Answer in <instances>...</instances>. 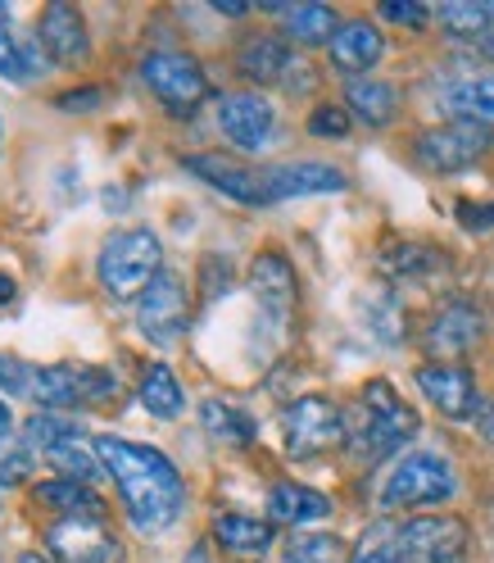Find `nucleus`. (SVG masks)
<instances>
[{"label": "nucleus", "mask_w": 494, "mask_h": 563, "mask_svg": "<svg viewBox=\"0 0 494 563\" xmlns=\"http://www.w3.org/2000/svg\"><path fill=\"white\" fill-rule=\"evenodd\" d=\"M96 454H100L104 473L114 477L123 509L141 537L168 532V527L182 518L187 486H182V473L172 468L168 454H159L155 445L123 441V437H96Z\"/></svg>", "instance_id": "1"}, {"label": "nucleus", "mask_w": 494, "mask_h": 563, "mask_svg": "<svg viewBox=\"0 0 494 563\" xmlns=\"http://www.w3.org/2000/svg\"><path fill=\"white\" fill-rule=\"evenodd\" d=\"M417 437V413L395 396L391 382H368L359 400V422H349V454L359 464H377L385 454L404 450Z\"/></svg>", "instance_id": "2"}, {"label": "nucleus", "mask_w": 494, "mask_h": 563, "mask_svg": "<svg viewBox=\"0 0 494 563\" xmlns=\"http://www.w3.org/2000/svg\"><path fill=\"white\" fill-rule=\"evenodd\" d=\"M96 273H100V287L114 300H132V296L141 300V291L164 273V245L150 228H123L114 236H104Z\"/></svg>", "instance_id": "3"}, {"label": "nucleus", "mask_w": 494, "mask_h": 563, "mask_svg": "<svg viewBox=\"0 0 494 563\" xmlns=\"http://www.w3.org/2000/svg\"><path fill=\"white\" fill-rule=\"evenodd\" d=\"M458 477L453 464L436 450H413L395 464V473L381 486V509H422V505H445L453 500Z\"/></svg>", "instance_id": "4"}, {"label": "nucleus", "mask_w": 494, "mask_h": 563, "mask_svg": "<svg viewBox=\"0 0 494 563\" xmlns=\"http://www.w3.org/2000/svg\"><path fill=\"white\" fill-rule=\"evenodd\" d=\"M141 82H146L155 91V100L164 104L168 114H178V119H191L200 110V100L209 96L204 68L187 51H155V55H146V59H141Z\"/></svg>", "instance_id": "5"}, {"label": "nucleus", "mask_w": 494, "mask_h": 563, "mask_svg": "<svg viewBox=\"0 0 494 563\" xmlns=\"http://www.w3.org/2000/svg\"><path fill=\"white\" fill-rule=\"evenodd\" d=\"M281 432H287L291 460H317V454L345 445L349 422L327 396H300L287 413H281Z\"/></svg>", "instance_id": "6"}, {"label": "nucleus", "mask_w": 494, "mask_h": 563, "mask_svg": "<svg viewBox=\"0 0 494 563\" xmlns=\"http://www.w3.org/2000/svg\"><path fill=\"white\" fill-rule=\"evenodd\" d=\"M119 391V377L96 364H46L32 377V400L46 413L74 409V405H100Z\"/></svg>", "instance_id": "7"}, {"label": "nucleus", "mask_w": 494, "mask_h": 563, "mask_svg": "<svg viewBox=\"0 0 494 563\" xmlns=\"http://www.w3.org/2000/svg\"><path fill=\"white\" fill-rule=\"evenodd\" d=\"M485 151H490V128H481L472 119H449L440 128H427L413 146L417 164L431 173H463L476 159H485Z\"/></svg>", "instance_id": "8"}, {"label": "nucleus", "mask_w": 494, "mask_h": 563, "mask_svg": "<svg viewBox=\"0 0 494 563\" xmlns=\"http://www.w3.org/2000/svg\"><path fill=\"white\" fill-rule=\"evenodd\" d=\"M468 522L463 518H408L400 522V559L404 563H468Z\"/></svg>", "instance_id": "9"}, {"label": "nucleus", "mask_w": 494, "mask_h": 563, "mask_svg": "<svg viewBox=\"0 0 494 563\" xmlns=\"http://www.w3.org/2000/svg\"><path fill=\"white\" fill-rule=\"evenodd\" d=\"M187 319H191V300H187L182 277L164 268V273L150 282V287L141 291V300H136V323H141V332H146V341L172 345V341H182Z\"/></svg>", "instance_id": "10"}, {"label": "nucleus", "mask_w": 494, "mask_h": 563, "mask_svg": "<svg viewBox=\"0 0 494 563\" xmlns=\"http://www.w3.org/2000/svg\"><path fill=\"white\" fill-rule=\"evenodd\" d=\"M46 545L59 563H123L119 537L100 518H59V522H50Z\"/></svg>", "instance_id": "11"}, {"label": "nucleus", "mask_w": 494, "mask_h": 563, "mask_svg": "<svg viewBox=\"0 0 494 563\" xmlns=\"http://www.w3.org/2000/svg\"><path fill=\"white\" fill-rule=\"evenodd\" d=\"M218 128L236 151H263L277 132V110L255 91H232L218 100Z\"/></svg>", "instance_id": "12"}, {"label": "nucleus", "mask_w": 494, "mask_h": 563, "mask_svg": "<svg viewBox=\"0 0 494 563\" xmlns=\"http://www.w3.org/2000/svg\"><path fill=\"white\" fill-rule=\"evenodd\" d=\"M417 391L427 396L445 418H481L485 400L476 391V377L463 364H422Z\"/></svg>", "instance_id": "13"}, {"label": "nucleus", "mask_w": 494, "mask_h": 563, "mask_svg": "<svg viewBox=\"0 0 494 563\" xmlns=\"http://www.w3.org/2000/svg\"><path fill=\"white\" fill-rule=\"evenodd\" d=\"M263 178V200H295V196H336L349 187V178L336 164L323 159H300V164H272L259 173Z\"/></svg>", "instance_id": "14"}, {"label": "nucleus", "mask_w": 494, "mask_h": 563, "mask_svg": "<svg viewBox=\"0 0 494 563\" xmlns=\"http://www.w3.org/2000/svg\"><path fill=\"white\" fill-rule=\"evenodd\" d=\"M481 336H485V313L476 305H468V300H449V305L436 309V319H431V328H427L422 341H427L431 355L458 360V355H468Z\"/></svg>", "instance_id": "15"}, {"label": "nucleus", "mask_w": 494, "mask_h": 563, "mask_svg": "<svg viewBox=\"0 0 494 563\" xmlns=\"http://www.w3.org/2000/svg\"><path fill=\"white\" fill-rule=\"evenodd\" d=\"M37 46L55 64H82L91 42H87V19L78 14V5H68V0L46 5L42 19H37Z\"/></svg>", "instance_id": "16"}, {"label": "nucleus", "mask_w": 494, "mask_h": 563, "mask_svg": "<svg viewBox=\"0 0 494 563\" xmlns=\"http://www.w3.org/2000/svg\"><path fill=\"white\" fill-rule=\"evenodd\" d=\"M187 173H195V178L209 183L214 191L232 196L236 205H268L263 200V178L255 168L236 164L232 155H187Z\"/></svg>", "instance_id": "17"}, {"label": "nucleus", "mask_w": 494, "mask_h": 563, "mask_svg": "<svg viewBox=\"0 0 494 563\" xmlns=\"http://www.w3.org/2000/svg\"><path fill=\"white\" fill-rule=\"evenodd\" d=\"M250 291L259 300V309L268 313L272 323H287L291 319V309H295V268L281 260L277 251H263L250 268Z\"/></svg>", "instance_id": "18"}, {"label": "nucleus", "mask_w": 494, "mask_h": 563, "mask_svg": "<svg viewBox=\"0 0 494 563\" xmlns=\"http://www.w3.org/2000/svg\"><path fill=\"white\" fill-rule=\"evenodd\" d=\"M327 51H332V64L340 74H368V68H377V59L385 55V37L368 19H345Z\"/></svg>", "instance_id": "19"}, {"label": "nucleus", "mask_w": 494, "mask_h": 563, "mask_svg": "<svg viewBox=\"0 0 494 563\" xmlns=\"http://www.w3.org/2000/svg\"><path fill=\"white\" fill-rule=\"evenodd\" d=\"M323 518H332V500L323 496V490L300 486V482H277L268 490V522L308 527V522H323Z\"/></svg>", "instance_id": "20"}, {"label": "nucleus", "mask_w": 494, "mask_h": 563, "mask_svg": "<svg viewBox=\"0 0 494 563\" xmlns=\"http://www.w3.org/2000/svg\"><path fill=\"white\" fill-rule=\"evenodd\" d=\"M291 64H295L291 46L281 42V37H272V32L245 37V46L236 51V68H240V74L250 78V82H287Z\"/></svg>", "instance_id": "21"}, {"label": "nucleus", "mask_w": 494, "mask_h": 563, "mask_svg": "<svg viewBox=\"0 0 494 563\" xmlns=\"http://www.w3.org/2000/svg\"><path fill=\"white\" fill-rule=\"evenodd\" d=\"M345 110L368 128H385L400 114V91L391 82H381V78H355L345 91Z\"/></svg>", "instance_id": "22"}, {"label": "nucleus", "mask_w": 494, "mask_h": 563, "mask_svg": "<svg viewBox=\"0 0 494 563\" xmlns=\"http://www.w3.org/2000/svg\"><path fill=\"white\" fill-rule=\"evenodd\" d=\"M37 505L42 509H55L59 518H100L104 514V500L87 482H68V477H55V482H42L37 486Z\"/></svg>", "instance_id": "23"}, {"label": "nucleus", "mask_w": 494, "mask_h": 563, "mask_svg": "<svg viewBox=\"0 0 494 563\" xmlns=\"http://www.w3.org/2000/svg\"><path fill=\"white\" fill-rule=\"evenodd\" d=\"M281 23H287V37L300 42V46H332V37L340 32V14L332 5H287V14H281Z\"/></svg>", "instance_id": "24"}, {"label": "nucleus", "mask_w": 494, "mask_h": 563, "mask_svg": "<svg viewBox=\"0 0 494 563\" xmlns=\"http://www.w3.org/2000/svg\"><path fill=\"white\" fill-rule=\"evenodd\" d=\"M136 396H141V409H146L150 418H164V422L187 409V396H182V386H178V377H172L168 364H150L146 377H141Z\"/></svg>", "instance_id": "25"}, {"label": "nucleus", "mask_w": 494, "mask_h": 563, "mask_svg": "<svg viewBox=\"0 0 494 563\" xmlns=\"http://www.w3.org/2000/svg\"><path fill=\"white\" fill-rule=\"evenodd\" d=\"M214 537L232 554H263L272 545V522L245 518V514H223V518H214Z\"/></svg>", "instance_id": "26"}, {"label": "nucleus", "mask_w": 494, "mask_h": 563, "mask_svg": "<svg viewBox=\"0 0 494 563\" xmlns=\"http://www.w3.org/2000/svg\"><path fill=\"white\" fill-rule=\"evenodd\" d=\"M445 110L453 119H472L481 128H494V74L490 78H468V82H453L445 91Z\"/></svg>", "instance_id": "27"}, {"label": "nucleus", "mask_w": 494, "mask_h": 563, "mask_svg": "<svg viewBox=\"0 0 494 563\" xmlns=\"http://www.w3.org/2000/svg\"><path fill=\"white\" fill-rule=\"evenodd\" d=\"M200 422H204V432L223 441V445H250L255 441V422L250 413H240L236 405L227 400H204L200 405Z\"/></svg>", "instance_id": "28"}, {"label": "nucleus", "mask_w": 494, "mask_h": 563, "mask_svg": "<svg viewBox=\"0 0 494 563\" xmlns=\"http://www.w3.org/2000/svg\"><path fill=\"white\" fill-rule=\"evenodd\" d=\"M359 309H363V319H368V332L377 336V341H385V345H400L404 341V305H400V296L395 291H368L363 300H359Z\"/></svg>", "instance_id": "29"}, {"label": "nucleus", "mask_w": 494, "mask_h": 563, "mask_svg": "<svg viewBox=\"0 0 494 563\" xmlns=\"http://www.w3.org/2000/svg\"><path fill=\"white\" fill-rule=\"evenodd\" d=\"M440 27L449 32V37H463V42H481L490 37V5L485 0H445V5L436 10Z\"/></svg>", "instance_id": "30"}, {"label": "nucleus", "mask_w": 494, "mask_h": 563, "mask_svg": "<svg viewBox=\"0 0 494 563\" xmlns=\"http://www.w3.org/2000/svg\"><path fill=\"white\" fill-rule=\"evenodd\" d=\"M82 437V428L74 418H59V413H32L27 422H23V450H32V454H50L55 445H64V441H78Z\"/></svg>", "instance_id": "31"}, {"label": "nucleus", "mask_w": 494, "mask_h": 563, "mask_svg": "<svg viewBox=\"0 0 494 563\" xmlns=\"http://www.w3.org/2000/svg\"><path fill=\"white\" fill-rule=\"evenodd\" d=\"M349 563H404V559H400V522H391V518L372 522L368 532L359 537V545H355V554H349Z\"/></svg>", "instance_id": "32"}, {"label": "nucleus", "mask_w": 494, "mask_h": 563, "mask_svg": "<svg viewBox=\"0 0 494 563\" xmlns=\"http://www.w3.org/2000/svg\"><path fill=\"white\" fill-rule=\"evenodd\" d=\"M46 464H50L55 473H64L68 482H91V477H100V473H104V464H100L96 445L87 450V445H78V441H64V445H55V450L46 454Z\"/></svg>", "instance_id": "33"}, {"label": "nucleus", "mask_w": 494, "mask_h": 563, "mask_svg": "<svg viewBox=\"0 0 494 563\" xmlns=\"http://www.w3.org/2000/svg\"><path fill=\"white\" fill-rule=\"evenodd\" d=\"M37 51H42V46L19 42L14 32H10V23H0V78L27 82L32 74H37Z\"/></svg>", "instance_id": "34"}, {"label": "nucleus", "mask_w": 494, "mask_h": 563, "mask_svg": "<svg viewBox=\"0 0 494 563\" xmlns=\"http://www.w3.org/2000/svg\"><path fill=\"white\" fill-rule=\"evenodd\" d=\"M287 563H345V550L327 532H300L287 545Z\"/></svg>", "instance_id": "35"}, {"label": "nucleus", "mask_w": 494, "mask_h": 563, "mask_svg": "<svg viewBox=\"0 0 494 563\" xmlns=\"http://www.w3.org/2000/svg\"><path fill=\"white\" fill-rule=\"evenodd\" d=\"M436 264H440V255H436V251H422V245H404V251L385 255V268L404 273V277H417V273H427V268H436Z\"/></svg>", "instance_id": "36"}, {"label": "nucleus", "mask_w": 494, "mask_h": 563, "mask_svg": "<svg viewBox=\"0 0 494 563\" xmlns=\"http://www.w3.org/2000/svg\"><path fill=\"white\" fill-rule=\"evenodd\" d=\"M308 132L313 136H345L349 132V110H340V104H317V110L308 114Z\"/></svg>", "instance_id": "37"}, {"label": "nucleus", "mask_w": 494, "mask_h": 563, "mask_svg": "<svg viewBox=\"0 0 494 563\" xmlns=\"http://www.w3.org/2000/svg\"><path fill=\"white\" fill-rule=\"evenodd\" d=\"M377 14L391 19V23H404V27H427V23H431V10L417 5V0H404V5H400V0H385Z\"/></svg>", "instance_id": "38"}, {"label": "nucleus", "mask_w": 494, "mask_h": 563, "mask_svg": "<svg viewBox=\"0 0 494 563\" xmlns=\"http://www.w3.org/2000/svg\"><path fill=\"white\" fill-rule=\"evenodd\" d=\"M32 377L37 373H27V364H19L14 355H0V386H5V396H27Z\"/></svg>", "instance_id": "39"}, {"label": "nucleus", "mask_w": 494, "mask_h": 563, "mask_svg": "<svg viewBox=\"0 0 494 563\" xmlns=\"http://www.w3.org/2000/svg\"><path fill=\"white\" fill-rule=\"evenodd\" d=\"M64 114H91V110H100L104 104V91H96V87H87V91H68V96H59L55 100Z\"/></svg>", "instance_id": "40"}, {"label": "nucleus", "mask_w": 494, "mask_h": 563, "mask_svg": "<svg viewBox=\"0 0 494 563\" xmlns=\"http://www.w3.org/2000/svg\"><path fill=\"white\" fill-rule=\"evenodd\" d=\"M458 219H463V228H472V232H485V228H494V205H458Z\"/></svg>", "instance_id": "41"}, {"label": "nucleus", "mask_w": 494, "mask_h": 563, "mask_svg": "<svg viewBox=\"0 0 494 563\" xmlns=\"http://www.w3.org/2000/svg\"><path fill=\"white\" fill-rule=\"evenodd\" d=\"M27 468H32V450H19V454H10V460H0V482L14 486V482L27 477Z\"/></svg>", "instance_id": "42"}, {"label": "nucleus", "mask_w": 494, "mask_h": 563, "mask_svg": "<svg viewBox=\"0 0 494 563\" xmlns=\"http://www.w3.org/2000/svg\"><path fill=\"white\" fill-rule=\"evenodd\" d=\"M214 10H218V14H232V19L250 14V5H240V0H214Z\"/></svg>", "instance_id": "43"}, {"label": "nucleus", "mask_w": 494, "mask_h": 563, "mask_svg": "<svg viewBox=\"0 0 494 563\" xmlns=\"http://www.w3.org/2000/svg\"><path fill=\"white\" fill-rule=\"evenodd\" d=\"M10 428H14V418H10V405L0 400V450H5V441H10Z\"/></svg>", "instance_id": "44"}, {"label": "nucleus", "mask_w": 494, "mask_h": 563, "mask_svg": "<svg viewBox=\"0 0 494 563\" xmlns=\"http://www.w3.org/2000/svg\"><path fill=\"white\" fill-rule=\"evenodd\" d=\"M481 437H485V441H494V405H485V409H481Z\"/></svg>", "instance_id": "45"}, {"label": "nucleus", "mask_w": 494, "mask_h": 563, "mask_svg": "<svg viewBox=\"0 0 494 563\" xmlns=\"http://www.w3.org/2000/svg\"><path fill=\"white\" fill-rule=\"evenodd\" d=\"M10 300H14V277L0 273V305H10Z\"/></svg>", "instance_id": "46"}, {"label": "nucleus", "mask_w": 494, "mask_h": 563, "mask_svg": "<svg viewBox=\"0 0 494 563\" xmlns=\"http://www.w3.org/2000/svg\"><path fill=\"white\" fill-rule=\"evenodd\" d=\"M476 51H481V55L494 64V32H490V37H481V42H476Z\"/></svg>", "instance_id": "47"}, {"label": "nucleus", "mask_w": 494, "mask_h": 563, "mask_svg": "<svg viewBox=\"0 0 494 563\" xmlns=\"http://www.w3.org/2000/svg\"><path fill=\"white\" fill-rule=\"evenodd\" d=\"M19 563H50L46 554H19Z\"/></svg>", "instance_id": "48"}, {"label": "nucleus", "mask_w": 494, "mask_h": 563, "mask_svg": "<svg viewBox=\"0 0 494 563\" xmlns=\"http://www.w3.org/2000/svg\"><path fill=\"white\" fill-rule=\"evenodd\" d=\"M0 23H10V5H0Z\"/></svg>", "instance_id": "49"}, {"label": "nucleus", "mask_w": 494, "mask_h": 563, "mask_svg": "<svg viewBox=\"0 0 494 563\" xmlns=\"http://www.w3.org/2000/svg\"><path fill=\"white\" fill-rule=\"evenodd\" d=\"M485 5H490V32H494V0H485Z\"/></svg>", "instance_id": "50"}]
</instances>
